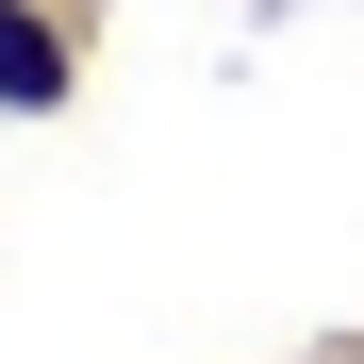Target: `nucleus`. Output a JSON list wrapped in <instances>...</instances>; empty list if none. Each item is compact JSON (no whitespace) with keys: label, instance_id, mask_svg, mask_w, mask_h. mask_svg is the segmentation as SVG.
Here are the masks:
<instances>
[{"label":"nucleus","instance_id":"1","mask_svg":"<svg viewBox=\"0 0 364 364\" xmlns=\"http://www.w3.org/2000/svg\"><path fill=\"white\" fill-rule=\"evenodd\" d=\"M83 100V33L67 0H0V116H67Z\"/></svg>","mask_w":364,"mask_h":364}]
</instances>
